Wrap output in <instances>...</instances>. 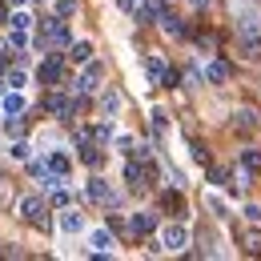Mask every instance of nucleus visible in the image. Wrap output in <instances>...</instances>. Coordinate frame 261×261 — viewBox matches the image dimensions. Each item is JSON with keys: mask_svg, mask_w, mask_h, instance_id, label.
Segmentation results:
<instances>
[{"mask_svg": "<svg viewBox=\"0 0 261 261\" xmlns=\"http://www.w3.org/2000/svg\"><path fill=\"white\" fill-rule=\"evenodd\" d=\"M44 161H48V169H53V173H61V177H68V173H72V161H68V153H61V149H53Z\"/></svg>", "mask_w": 261, "mask_h": 261, "instance_id": "nucleus-16", "label": "nucleus"}, {"mask_svg": "<svg viewBox=\"0 0 261 261\" xmlns=\"http://www.w3.org/2000/svg\"><path fill=\"white\" fill-rule=\"evenodd\" d=\"M81 161H85V165H93V169H97V165L105 161V153H100L97 145H93V141H89V145H81Z\"/></svg>", "mask_w": 261, "mask_h": 261, "instance_id": "nucleus-22", "label": "nucleus"}, {"mask_svg": "<svg viewBox=\"0 0 261 261\" xmlns=\"http://www.w3.org/2000/svg\"><path fill=\"white\" fill-rule=\"evenodd\" d=\"M89 245H93V253H97V257L113 253V245H117V241H113V229H109V225H105V229H93V233H89Z\"/></svg>", "mask_w": 261, "mask_h": 261, "instance_id": "nucleus-7", "label": "nucleus"}, {"mask_svg": "<svg viewBox=\"0 0 261 261\" xmlns=\"http://www.w3.org/2000/svg\"><path fill=\"white\" fill-rule=\"evenodd\" d=\"M97 85H100V65H97V61H89V68L76 76V85H72V89L85 97V93H97Z\"/></svg>", "mask_w": 261, "mask_h": 261, "instance_id": "nucleus-6", "label": "nucleus"}, {"mask_svg": "<svg viewBox=\"0 0 261 261\" xmlns=\"http://www.w3.org/2000/svg\"><path fill=\"white\" fill-rule=\"evenodd\" d=\"M253 125H257V113L253 109H241L237 113V129H253Z\"/></svg>", "mask_w": 261, "mask_h": 261, "instance_id": "nucleus-25", "label": "nucleus"}, {"mask_svg": "<svg viewBox=\"0 0 261 261\" xmlns=\"http://www.w3.org/2000/svg\"><path fill=\"white\" fill-rule=\"evenodd\" d=\"M8 44L12 48H29V29H16V33L8 36Z\"/></svg>", "mask_w": 261, "mask_h": 261, "instance_id": "nucleus-28", "label": "nucleus"}, {"mask_svg": "<svg viewBox=\"0 0 261 261\" xmlns=\"http://www.w3.org/2000/svg\"><path fill=\"white\" fill-rule=\"evenodd\" d=\"M61 72H65V65H61V57H44V65L36 68V76H40V85H57V81H61Z\"/></svg>", "mask_w": 261, "mask_h": 261, "instance_id": "nucleus-9", "label": "nucleus"}, {"mask_svg": "<svg viewBox=\"0 0 261 261\" xmlns=\"http://www.w3.org/2000/svg\"><path fill=\"white\" fill-rule=\"evenodd\" d=\"M117 149H121V153H133V137H129V133L117 137Z\"/></svg>", "mask_w": 261, "mask_h": 261, "instance_id": "nucleus-31", "label": "nucleus"}, {"mask_svg": "<svg viewBox=\"0 0 261 261\" xmlns=\"http://www.w3.org/2000/svg\"><path fill=\"white\" fill-rule=\"evenodd\" d=\"M141 68H145V81H149V85H161V81H165V72H169V65H165V57H161V53H145Z\"/></svg>", "mask_w": 261, "mask_h": 261, "instance_id": "nucleus-4", "label": "nucleus"}, {"mask_svg": "<svg viewBox=\"0 0 261 261\" xmlns=\"http://www.w3.org/2000/svg\"><path fill=\"white\" fill-rule=\"evenodd\" d=\"M157 24H161V29H165L169 36H185V20H181V16H173V12H165Z\"/></svg>", "mask_w": 261, "mask_h": 261, "instance_id": "nucleus-19", "label": "nucleus"}, {"mask_svg": "<svg viewBox=\"0 0 261 261\" xmlns=\"http://www.w3.org/2000/svg\"><path fill=\"white\" fill-rule=\"evenodd\" d=\"M241 169L261 173V149H241Z\"/></svg>", "mask_w": 261, "mask_h": 261, "instance_id": "nucleus-20", "label": "nucleus"}, {"mask_svg": "<svg viewBox=\"0 0 261 261\" xmlns=\"http://www.w3.org/2000/svg\"><path fill=\"white\" fill-rule=\"evenodd\" d=\"M129 229L137 233V237L153 233V229H157V213H133V217H129Z\"/></svg>", "mask_w": 261, "mask_h": 261, "instance_id": "nucleus-10", "label": "nucleus"}, {"mask_svg": "<svg viewBox=\"0 0 261 261\" xmlns=\"http://www.w3.org/2000/svg\"><path fill=\"white\" fill-rule=\"evenodd\" d=\"M165 16V0H141V8H137V20H161Z\"/></svg>", "mask_w": 261, "mask_h": 261, "instance_id": "nucleus-11", "label": "nucleus"}, {"mask_svg": "<svg viewBox=\"0 0 261 261\" xmlns=\"http://www.w3.org/2000/svg\"><path fill=\"white\" fill-rule=\"evenodd\" d=\"M93 137H97L100 145H105V141H113V117H109L105 125H97V129H93Z\"/></svg>", "mask_w": 261, "mask_h": 261, "instance_id": "nucleus-27", "label": "nucleus"}, {"mask_svg": "<svg viewBox=\"0 0 261 261\" xmlns=\"http://www.w3.org/2000/svg\"><path fill=\"white\" fill-rule=\"evenodd\" d=\"M4 81H8V89H24V85H29V76H24V68H12V72H8Z\"/></svg>", "mask_w": 261, "mask_h": 261, "instance_id": "nucleus-24", "label": "nucleus"}, {"mask_svg": "<svg viewBox=\"0 0 261 261\" xmlns=\"http://www.w3.org/2000/svg\"><path fill=\"white\" fill-rule=\"evenodd\" d=\"M121 105H125V100H121L117 89H105V93H100V113H105V117H117V113H121Z\"/></svg>", "mask_w": 261, "mask_h": 261, "instance_id": "nucleus-14", "label": "nucleus"}, {"mask_svg": "<svg viewBox=\"0 0 261 261\" xmlns=\"http://www.w3.org/2000/svg\"><path fill=\"white\" fill-rule=\"evenodd\" d=\"M12 205H20V197H16V185H12L8 177H0V209L8 213Z\"/></svg>", "mask_w": 261, "mask_h": 261, "instance_id": "nucleus-17", "label": "nucleus"}, {"mask_svg": "<svg viewBox=\"0 0 261 261\" xmlns=\"http://www.w3.org/2000/svg\"><path fill=\"white\" fill-rule=\"evenodd\" d=\"M68 201H72V197H68L65 185H61V189H53V205H57V209H68Z\"/></svg>", "mask_w": 261, "mask_h": 261, "instance_id": "nucleus-29", "label": "nucleus"}, {"mask_svg": "<svg viewBox=\"0 0 261 261\" xmlns=\"http://www.w3.org/2000/svg\"><path fill=\"white\" fill-rule=\"evenodd\" d=\"M68 61L89 65V61H93V44H89V40H72V44H68Z\"/></svg>", "mask_w": 261, "mask_h": 261, "instance_id": "nucleus-15", "label": "nucleus"}, {"mask_svg": "<svg viewBox=\"0 0 261 261\" xmlns=\"http://www.w3.org/2000/svg\"><path fill=\"white\" fill-rule=\"evenodd\" d=\"M8 20H12V16H8V8L0 4V24H8Z\"/></svg>", "mask_w": 261, "mask_h": 261, "instance_id": "nucleus-36", "label": "nucleus"}, {"mask_svg": "<svg viewBox=\"0 0 261 261\" xmlns=\"http://www.w3.org/2000/svg\"><path fill=\"white\" fill-rule=\"evenodd\" d=\"M205 205L213 209V217H229V205H225V197H217V193H213V189L205 193Z\"/></svg>", "mask_w": 261, "mask_h": 261, "instance_id": "nucleus-21", "label": "nucleus"}, {"mask_svg": "<svg viewBox=\"0 0 261 261\" xmlns=\"http://www.w3.org/2000/svg\"><path fill=\"white\" fill-rule=\"evenodd\" d=\"M245 245H249V253H261V233H249V241H245Z\"/></svg>", "mask_w": 261, "mask_h": 261, "instance_id": "nucleus-33", "label": "nucleus"}, {"mask_svg": "<svg viewBox=\"0 0 261 261\" xmlns=\"http://www.w3.org/2000/svg\"><path fill=\"white\" fill-rule=\"evenodd\" d=\"M165 125H169V121H165V113L157 109V113H153V129H157V133H165Z\"/></svg>", "mask_w": 261, "mask_h": 261, "instance_id": "nucleus-34", "label": "nucleus"}, {"mask_svg": "<svg viewBox=\"0 0 261 261\" xmlns=\"http://www.w3.org/2000/svg\"><path fill=\"white\" fill-rule=\"evenodd\" d=\"M20 217H24L29 225H36V229H48V217H44V197H40V193L20 197Z\"/></svg>", "mask_w": 261, "mask_h": 261, "instance_id": "nucleus-1", "label": "nucleus"}, {"mask_svg": "<svg viewBox=\"0 0 261 261\" xmlns=\"http://www.w3.org/2000/svg\"><path fill=\"white\" fill-rule=\"evenodd\" d=\"M205 81H209V85H225L229 81V65L225 61H205Z\"/></svg>", "mask_w": 261, "mask_h": 261, "instance_id": "nucleus-12", "label": "nucleus"}, {"mask_svg": "<svg viewBox=\"0 0 261 261\" xmlns=\"http://www.w3.org/2000/svg\"><path fill=\"white\" fill-rule=\"evenodd\" d=\"M57 225H61V233H68V237H76V233H85V213H81V209H65Z\"/></svg>", "mask_w": 261, "mask_h": 261, "instance_id": "nucleus-8", "label": "nucleus"}, {"mask_svg": "<svg viewBox=\"0 0 261 261\" xmlns=\"http://www.w3.org/2000/svg\"><path fill=\"white\" fill-rule=\"evenodd\" d=\"M12 29H33V16H29L24 8H16V12H12Z\"/></svg>", "mask_w": 261, "mask_h": 261, "instance_id": "nucleus-26", "label": "nucleus"}, {"mask_svg": "<svg viewBox=\"0 0 261 261\" xmlns=\"http://www.w3.org/2000/svg\"><path fill=\"white\" fill-rule=\"evenodd\" d=\"M44 105H48V113H57L61 121H72V117H76V100H68L65 93H48Z\"/></svg>", "mask_w": 261, "mask_h": 261, "instance_id": "nucleus-5", "label": "nucleus"}, {"mask_svg": "<svg viewBox=\"0 0 261 261\" xmlns=\"http://www.w3.org/2000/svg\"><path fill=\"white\" fill-rule=\"evenodd\" d=\"M4 133H8V137H16V133H20V121H16V117H8V125H4Z\"/></svg>", "mask_w": 261, "mask_h": 261, "instance_id": "nucleus-35", "label": "nucleus"}, {"mask_svg": "<svg viewBox=\"0 0 261 261\" xmlns=\"http://www.w3.org/2000/svg\"><path fill=\"white\" fill-rule=\"evenodd\" d=\"M57 8H61V16H72V8H76V0H57Z\"/></svg>", "mask_w": 261, "mask_h": 261, "instance_id": "nucleus-32", "label": "nucleus"}, {"mask_svg": "<svg viewBox=\"0 0 261 261\" xmlns=\"http://www.w3.org/2000/svg\"><path fill=\"white\" fill-rule=\"evenodd\" d=\"M241 213H245V221H261V205H253V201H249Z\"/></svg>", "mask_w": 261, "mask_h": 261, "instance_id": "nucleus-30", "label": "nucleus"}, {"mask_svg": "<svg viewBox=\"0 0 261 261\" xmlns=\"http://www.w3.org/2000/svg\"><path fill=\"white\" fill-rule=\"evenodd\" d=\"M24 109H29V100L20 97V89H12V93H4V113H8V117H20Z\"/></svg>", "mask_w": 261, "mask_h": 261, "instance_id": "nucleus-18", "label": "nucleus"}, {"mask_svg": "<svg viewBox=\"0 0 261 261\" xmlns=\"http://www.w3.org/2000/svg\"><path fill=\"white\" fill-rule=\"evenodd\" d=\"M8 4H12V8H24V4H29V0H8Z\"/></svg>", "mask_w": 261, "mask_h": 261, "instance_id": "nucleus-38", "label": "nucleus"}, {"mask_svg": "<svg viewBox=\"0 0 261 261\" xmlns=\"http://www.w3.org/2000/svg\"><path fill=\"white\" fill-rule=\"evenodd\" d=\"M85 197H89V201H97V205H117V201H121V197L109 189V181H105V177H89Z\"/></svg>", "mask_w": 261, "mask_h": 261, "instance_id": "nucleus-3", "label": "nucleus"}, {"mask_svg": "<svg viewBox=\"0 0 261 261\" xmlns=\"http://www.w3.org/2000/svg\"><path fill=\"white\" fill-rule=\"evenodd\" d=\"M185 245H189V229L181 225V221H173V225L161 229V249L165 253H181Z\"/></svg>", "mask_w": 261, "mask_h": 261, "instance_id": "nucleus-2", "label": "nucleus"}, {"mask_svg": "<svg viewBox=\"0 0 261 261\" xmlns=\"http://www.w3.org/2000/svg\"><path fill=\"white\" fill-rule=\"evenodd\" d=\"M189 4H193V8H209L213 0H189Z\"/></svg>", "mask_w": 261, "mask_h": 261, "instance_id": "nucleus-37", "label": "nucleus"}, {"mask_svg": "<svg viewBox=\"0 0 261 261\" xmlns=\"http://www.w3.org/2000/svg\"><path fill=\"white\" fill-rule=\"evenodd\" d=\"M237 29H241V36H257L261 40V16L257 12H241L237 16Z\"/></svg>", "mask_w": 261, "mask_h": 261, "instance_id": "nucleus-13", "label": "nucleus"}, {"mask_svg": "<svg viewBox=\"0 0 261 261\" xmlns=\"http://www.w3.org/2000/svg\"><path fill=\"white\" fill-rule=\"evenodd\" d=\"M8 157H12V161H29V157H33V145H29V141H12Z\"/></svg>", "mask_w": 261, "mask_h": 261, "instance_id": "nucleus-23", "label": "nucleus"}]
</instances>
